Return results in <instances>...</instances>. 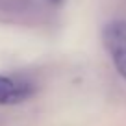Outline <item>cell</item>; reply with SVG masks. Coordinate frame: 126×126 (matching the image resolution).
I'll list each match as a JSON object with an SVG mask.
<instances>
[{
  "instance_id": "obj_3",
  "label": "cell",
  "mask_w": 126,
  "mask_h": 126,
  "mask_svg": "<svg viewBox=\"0 0 126 126\" xmlns=\"http://www.w3.org/2000/svg\"><path fill=\"white\" fill-rule=\"evenodd\" d=\"M52 2H59V0H52Z\"/></svg>"
},
{
  "instance_id": "obj_1",
  "label": "cell",
  "mask_w": 126,
  "mask_h": 126,
  "mask_svg": "<svg viewBox=\"0 0 126 126\" xmlns=\"http://www.w3.org/2000/svg\"><path fill=\"white\" fill-rule=\"evenodd\" d=\"M104 47L117 72L126 80V20H111L102 32Z\"/></svg>"
},
{
  "instance_id": "obj_2",
  "label": "cell",
  "mask_w": 126,
  "mask_h": 126,
  "mask_svg": "<svg viewBox=\"0 0 126 126\" xmlns=\"http://www.w3.org/2000/svg\"><path fill=\"white\" fill-rule=\"evenodd\" d=\"M33 94V85L26 80L0 76V106H11L28 100Z\"/></svg>"
}]
</instances>
